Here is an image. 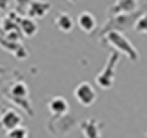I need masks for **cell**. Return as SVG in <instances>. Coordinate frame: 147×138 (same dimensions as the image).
Returning <instances> with one entry per match:
<instances>
[{
    "instance_id": "1",
    "label": "cell",
    "mask_w": 147,
    "mask_h": 138,
    "mask_svg": "<svg viewBox=\"0 0 147 138\" xmlns=\"http://www.w3.org/2000/svg\"><path fill=\"white\" fill-rule=\"evenodd\" d=\"M101 39L109 44V46H111L114 48V51H117V53H120V54H124L130 61H137L139 60V51H137V48L133 46V43L121 33V31H116V30H113V31H109V33H106L104 36H101Z\"/></svg>"
},
{
    "instance_id": "2",
    "label": "cell",
    "mask_w": 147,
    "mask_h": 138,
    "mask_svg": "<svg viewBox=\"0 0 147 138\" xmlns=\"http://www.w3.org/2000/svg\"><path fill=\"white\" fill-rule=\"evenodd\" d=\"M4 95L9 101L14 102L20 108H23L30 117L33 115V108L29 100V87L24 81H16L10 84V87L4 91Z\"/></svg>"
},
{
    "instance_id": "3",
    "label": "cell",
    "mask_w": 147,
    "mask_h": 138,
    "mask_svg": "<svg viewBox=\"0 0 147 138\" xmlns=\"http://www.w3.org/2000/svg\"><path fill=\"white\" fill-rule=\"evenodd\" d=\"M143 11L139 10V11H134V13H126V14H117V16H110L107 23L103 26V29L100 30V37L104 36L106 33L109 31H124L127 29H133L134 27V23L136 20L140 17Z\"/></svg>"
},
{
    "instance_id": "4",
    "label": "cell",
    "mask_w": 147,
    "mask_h": 138,
    "mask_svg": "<svg viewBox=\"0 0 147 138\" xmlns=\"http://www.w3.org/2000/svg\"><path fill=\"white\" fill-rule=\"evenodd\" d=\"M120 61V53L113 51L110 53L103 70L100 71L96 77V84L103 90H110L116 81V67Z\"/></svg>"
},
{
    "instance_id": "5",
    "label": "cell",
    "mask_w": 147,
    "mask_h": 138,
    "mask_svg": "<svg viewBox=\"0 0 147 138\" xmlns=\"http://www.w3.org/2000/svg\"><path fill=\"white\" fill-rule=\"evenodd\" d=\"M74 98L83 107H90L97 100V91L89 81H82L74 88Z\"/></svg>"
},
{
    "instance_id": "6",
    "label": "cell",
    "mask_w": 147,
    "mask_h": 138,
    "mask_svg": "<svg viewBox=\"0 0 147 138\" xmlns=\"http://www.w3.org/2000/svg\"><path fill=\"white\" fill-rule=\"evenodd\" d=\"M22 123H23V117L14 108H6L0 113V125L6 133L20 127Z\"/></svg>"
},
{
    "instance_id": "7",
    "label": "cell",
    "mask_w": 147,
    "mask_h": 138,
    "mask_svg": "<svg viewBox=\"0 0 147 138\" xmlns=\"http://www.w3.org/2000/svg\"><path fill=\"white\" fill-rule=\"evenodd\" d=\"M47 108H49L50 114L53 118H60L69 114L70 111V105L67 102V100L61 95H56L53 98H50L47 102Z\"/></svg>"
},
{
    "instance_id": "8",
    "label": "cell",
    "mask_w": 147,
    "mask_h": 138,
    "mask_svg": "<svg viewBox=\"0 0 147 138\" xmlns=\"http://www.w3.org/2000/svg\"><path fill=\"white\" fill-rule=\"evenodd\" d=\"M139 9V0H116L109 7V16L134 13Z\"/></svg>"
},
{
    "instance_id": "9",
    "label": "cell",
    "mask_w": 147,
    "mask_h": 138,
    "mask_svg": "<svg viewBox=\"0 0 147 138\" xmlns=\"http://www.w3.org/2000/svg\"><path fill=\"white\" fill-rule=\"evenodd\" d=\"M80 128L86 138H103L101 137V128L103 123L97 118H87L80 123Z\"/></svg>"
},
{
    "instance_id": "10",
    "label": "cell",
    "mask_w": 147,
    "mask_h": 138,
    "mask_svg": "<svg viewBox=\"0 0 147 138\" xmlns=\"http://www.w3.org/2000/svg\"><path fill=\"white\" fill-rule=\"evenodd\" d=\"M77 26L82 31L90 34L97 29V20L94 17V14H92L90 11H82L77 16Z\"/></svg>"
},
{
    "instance_id": "11",
    "label": "cell",
    "mask_w": 147,
    "mask_h": 138,
    "mask_svg": "<svg viewBox=\"0 0 147 138\" xmlns=\"http://www.w3.org/2000/svg\"><path fill=\"white\" fill-rule=\"evenodd\" d=\"M50 3L47 1H40V0H32L29 9H27V16L32 19H43L50 11Z\"/></svg>"
},
{
    "instance_id": "12",
    "label": "cell",
    "mask_w": 147,
    "mask_h": 138,
    "mask_svg": "<svg viewBox=\"0 0 147 138\" xmlns=\"http://www.w3.org/2000/svg\"><path fill=\"white\" fill-rule=\"evenodd\" d=\"M19 30H20V33L24 37H29L30 39V37H33V36L37 34L39 26H37V23H36L34 19L26 16V17H22L19 20Z\"/></svg>"
},
{
    "instance_id": "13",
    "label": "cell",
    "mask_w": 147,
    "mask_h": 138,
    "mask_svg": "<svg viewBox=\"0 0 147 138\" xmlns=\"http://www.w3.org/2000/svg\"><path fill=\"white\" fill-rule=\"evenodd\" d=\"M54 26L63 33H70L74 29V20L69 13H60L54 19Z\"/></svg>"
},
{
    "instance_id": "14",
    "label": "cell",
    "mask_w": 147,
    "mask_h": 138,
    "mask_svg": "<svg viewBox=\"0 0 147 138\" xmlns=\"http://www.w3.org/2000/svg\"><path fill=\"white\" fill-rule=\"evenodd\" d=\"M133 29H134L137 33L147 34V11L140 14V17L136 20V23H134V27H133Z\"/></svg>"
},
{
    "instance_id": "15",
    "label": "cell",
    "mask_w": 147,
    "mask_h": 138,
    "mask_svg": "<svg viewBox=\"0 0 147 138\" xmlns=\"http://www.w3.org/2000/svg\"><path fill=\"white\" fill-rule=\"evenodd\" d=\"M6 137L7 138H29V131L26 127H17L9 133H6Z\"/></svg>"
},
{
    "instance_id": "16",
    "label": "cell",
    "mask_w": 147,
    "mask_h": 138,
    "mask_svg": "<svg viewBox=\"0 0 147 138\" xmlns=\"http://www.w3.org/2000/svg\"><path fill=\"white\" fill-rule=\"evenodd\" d=\"M13 3L16 6L17 13H27V9H29L32 0H13Z\"/></svg>"
},
{
    "instance_id": "17",
    "label": "cell",
    "mask_w": 147,
    "mask_h": 138,
    "mask_svg": "<svg viewBox=\"0 0 147 138\" xmlns=\"http://www.w3.org/2000/svg\"><path fill=\"white\" fill-rule=\"evenodd\" d=\"M10 1H11V0H0V11H1V10H6V9L9 7Z\"/></svg>"
},
{
    "instance_id": "18",
    "label": "cell",
    "mask_w": 147,
    "mask_h": 138,
    "mask_svg": "<svg viewBox=\"0 0 147 138\" xmlns=\"http://www.w3.org/2000/svg\"><path fill=\"white\" fill-rule=\"evenodd\" d=\"M4 73H6V68H4V67H1V66H0V76H3V74H4Z\"/></svg>"
},
{
    "instance_id": "19",
    "label": "cell",
    "mask_w": 147,
    "mask_h": 138,
    "mask_svg": "<svg viewBox=\"0 0 147 138\" xmlns=\"http://www.w3.org/2000/svg\"><path fill=\"white\" fill-rule=\"evenodd\" d=\"M67 1H71V3H76L77 0H67Z\"/></svg>"
},
{
    "instance_id": "20",
    "label": "cell",
    "mask_w": 147,
    "mask_h": 138,
    "mask_svg": "<svg viewBox=\"0 0 147 138\" xmlns=\"http://www.w3.org/2000/svg\"><path fill=\"white\" fill-rule=\"evenodd\" d=\"M0 113H1V107H0Z\"/></svg>"
}]
</instances>
